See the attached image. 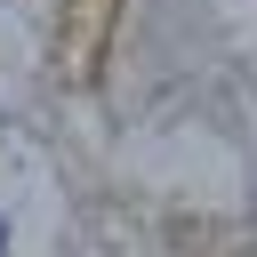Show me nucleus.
Masks as SVG:
<instances>
[{
  "mask_svg": "<svg viewBox=\"0 0 257 257\" xmlns=\"http://www.w3.org/2000/svg\"><path fill=\"white\" fill-rule=\"evenodd\" d=\"M0 249H8V225H0Z\"/></svg>",
  "mask_w": 257,
  "mask_h": 257,
  "instance_id": "nucleus-1",
  "label": "nucleus"
}]
</instances>
